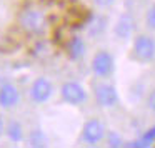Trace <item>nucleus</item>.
Masks as SVG:
<instances>
[{
    "label": "nucleus",
    "mask_w": 155,
    "mask_h": 148,
    "mask_svg": "<svg viewBox=\"0 0 155 148\" xmlns=\"http://www.w3.org/2000/svg\"><path fill=\"white\" fill-rule=\"evenodd\" d=\"M104 135H105V128H104V125H102L98 120L87 121L85 127H84V131H82V138H84V141H87V143H90V145L98 143V141L104 138Z\"/></svg>",
    "instance_id": "nucleus-6"
},
{
    "label": "nucleus",
    "mask_w": 155,
    "mask_h": 148,
    "mask_svg": "<svg viewBox=\"0 0 155 148\" xmlns=\"http://www.w3.org/2000/svg\"><path fill=\"white\" fill-rule=\"evenodd\" d=\"M45 143V138H44V135H42V131L40 130H37V131H34L32 133V137H30V145L32 146H40V145H44Z\"/></svg>",
    "instance_id": "nucleus-13"
},
{
    "label": "nucleus",
    "mask_w": 155,
    "mask_h": 148,
    "mask_svg": "<svg viewBox=\"0 0 155 148\" xmlns=\"http://www.w3.org/2000/svg\"><path fill=\"white\" fill-rule=\"evenodd\" d=\"M105 30V18L100 17V15H95V17L90 18L87 25V32L92 38H97L98 35H102V32Z\"/></svg>",
    "instance_id": "nucleus-10"
},
{
    "label": "nucleus",
    "mask_w": 155,
    "mask_h": 148,
    "mask_svg": "<svg viewBox=\"0 0 155 148\" xmlns=\"http://www.w3.org/2000/svg\"><path fill=\"white\" fill-rule=\"evenodd\" d=\"M95 98L100 107H114L118 101V95L112 85H98L95 88Z\"/></svg>",
    "instance_id": "nucleus-7"
},
{
    "label": "nucleus",
    "mask_w": 155,
    "mask_h": 148,
    "mask_svg": "<svg viewBox=\"0 0 155 148\" xmlns=\"http://www.w3.org/2000/svg\"><path fill=\"white\" fill-rule=\"evenodd\" d=\"M7 133H8V138H10L12 141H20L22 135H24V131H22V125L17 123V121H12V123L8 125V128H7Z\"/></svg>",
    "instance_id": "nucleus-12"
},
{
    "label": "nucleus",
    "mask_w": 155,
    "mask_h": 148,
    "mask_svg": "<svg viewBox=\"0 0 155 148\" xmlns=\"http://www.w3.org/2000/svg\"><path fill=\"white\" fill-rule=\"evenodd\" d=\"M52 95V83L47 78H37L30 87V98L34 103H45Z\"/></svg>",
    "instance_id": "nucleus-4"
},
{
    "label": "nucleus",
    "mask_w": 155,
    "mask_h": 148,
    "mask_svg": "<svg viewBox=\"0 0 155 148\" xmlns=\"http://www.w3.org/2000/svg\"><path fill=\"white\" fill-rule=\"evenodd\" d=\"M134 28H135V20L132 15L128 14H124L118 17L117 24H115V35H117L120 40H127V38H130V35L134 34Z\"/></svg>",
    "instance_id": "nucleus-8"
},
{
    "label": "nucleus",
    "mask_w": 155,
    "mask_h": 148,
    "mask_svg": "<svg viewBox=\"0 0 155 148\" xmlns=\"http://www.w3.org/2000/svg\"><path fill=\"white\" fill-rule=\"evenodd\" d=\"M134 55L140 62H150L155 57V40L147 35H140L135 38Z\"/></svg>",
    "instance_id": "nucleus-2"
},
{
    "label": "nucleus",
    "mask_w": 155,
    "mask_h": 148,
    "mask_svg": "<svg viewBox=\"0 0 155 148\" xmlns=\"http://www.w3.org/2000/svg\"><path fill=\"white\" fill-rule=\"evenodd\" d=\"M60 93H62V98L70 105H80L82 101H85V98H87L84 87H82L80 83H77V82H67V83L62 87Z\"/></svg>",
    "instance_id": "nucleus-3"
},
{
    "label": "nucleus",
    "mask_w": 155,
    "mask_h": 148,
    "mask_svg": "<svg viewBox=\"0 0 155 148\" xmlns=\"http://www.w3.org/2000/svg\"><path fill=\"white\" fill-rule=\"evenodd\" d=\"M108 143H110L112 146H120V145H122V140H120V138H118L115 133H112V135H110V140H108Z\"/></svg>",
    "instance_id": "nucleus-16"
},
{
    "label": "nucleus",
    "mask_w": 155,
    "mask_h": 148,
    "mask_svg": "<svg viewBox=\"0 0 155 148\" xmlns=\"http://www.w3.org/2000/svg\"><path fill=\"white\" fill-rule=\"evenodd\" d=\"M147 24H148V27H150V28H153V30H155V5L148 10V14H147Z\"/></svg>",
    "instance_id": "nucleus-14"
},
{
    "label": "nucleus",
    "mask_w": 155,
    "mask_h": 148,
    "mask_svg": "<svg viewBox=\"0 0 155 148\" xmlns=\"http://www.w3.org/2000/svg\"><path fill=\"white\" fill-rule=\"evenodd\" d=\"M2 133H4V121L0 120V135H2Z\"/></svg>",
    "instance_id": "nucleus-19"
},
{
    "label": "nucleus",
    "mask_w": 155,
    "mask_h": 148,
    "mask_svg": "<svg viewBox=\"0 0 155 148\" xmlns=\"http://www.w3.org/2000/svg\"><path fill=\"white\" fill-rule=\"evenodd\" d=\"M147 103H148V108H150L152 111H155V90L148 95V101H147Z\"/></svg>",
    "instance_id": "nucleus-17"
},
{
    "label": "nucleus",
    "mask_w": 155,
    "mask_h": 148,
    "mask_svg": "<svg viewBox=\"0 0 155 148\" xmlns=\"http://www.w3.org/2000/svg\"><path fill=\"white\" fill-rule=\"evenodd\" d=\"M20 25L24 27V30L30 32V34H40V32H44L47 20H45V15L40 10L30 8V10H25L20 15Z\"/></svg>",
    "instance_id": "nucleus-1"
},
{
    "label": "nucleus",
    "mask_w": 155,
    "mask_h": 148,
    "mask_svg": "<svg viewBox=\"0 0 155 148\" xmlns=\"http://www.w3.org/2000/svg\"><path fill=\"white\" fill-rule=\"evenodd\" d=\"M20 100V93H18L17 87L10 83H5L0 87V107L4 108H14Z\"/></svg>",
    "instance_id": "nucleus-9"
},
{
    "label": "nucleus",
    "mask_w": 155,
    "mask_h": 148,
    "mask_svg": "<svg viewBox=\"0 0 155 148\" xmlns=\"http://www.w3.org/2000/svg\"><path fill=\"white\" fill-rule=\"evenodd\" d=\"M153 140H155V127L143 135V145H150V141H153Z\"/></svg>",
    "instance_id": "nucleus-15"
},
{
    "label": "nucleus",
    "mask_w": 155,
    "mask_h": 148,
    "mask_svg": "<svg viewBox=\"0 0 155 148\" xmlns=\"http://www.w3.org/2000/svg\"><path fill=\"white\" fill-rule=\"evenodd\" d=\"M94 2L98 5V7H110L115 0H94Z\"/></svg>",
    "instance_id": "nucleus-18"
},
{
    "label": "nucleus",
    "mask_w": 155,
    "mask_h": 148,
    "mask_svg": "<svg viewBox=\"0 0 155 148\" xmlns=\"http://www.w3.org/2000/svg\"><path fill=\"white\" fill-rule=\"evenodd\" d=\"M92 70L98 77H107L114 70V58L108 52H98L92 60Z\"/></svg>",
    "instance_id": "nucleus-5"
},
{
    "label": "nucleus",
    "mask_w": 155,
    "mask_h": 148,
    "mask_svg": "<svg viewBox=\"0 0 155 148\" xmlns=\"http://www.w3.org/2000/svg\"><path fill=\"white\" fill-rule=\"evenodd\" d=\"M68 53H70V57L72 58H80L82 55L85 53V43H84V40L82 38H78V37H75V38H72V42L68 43Z\"/></svg>",
    "instance_id": "nucleus-11"
}]
</instances>
